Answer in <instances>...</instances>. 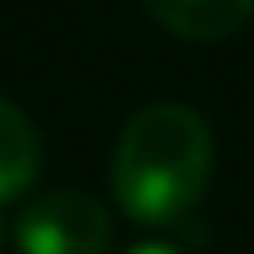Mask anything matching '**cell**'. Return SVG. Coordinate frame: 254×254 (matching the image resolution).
Masks as SVG:
<instances>
[{
    "label": "cell",
    "instance_id": "cell-1",
    "mask_svg": "<svg viewBox=\"0 0 254 254\" xmlns=\"http://www.w3.org/2000/svg\"><path fill=\"white\" fill-rule=\"evenodd\" d=\"M214 170V138L188 103H152L129 116L112 156L116 205L143 228L183 223Z\"/></svg>",
    "mask_w": 254,
    "mask_h": 254
},
{
    "label": "cell",
    "instance_id": "cell-2",
    "mask_svg": "<svg viewBox=\"0 0 254 254\" xmlns=\"http://www.w3.org/2000/svg\"><path fill=\"white\" fill-rule=\"evenodd\" d=\"M18 254H103L112 246V214L85 192H49L13 219Z\"/></svg>",
    "mask_w": 254,
    "mask_h": 254
},
{
    "label": "cell",
    "instance_id": "cell-3",
    "mask_svg": "<svg viewBox=\"0 0 254 254\" xmlns=\"http://www.w3.org/2000/svg\"><path fill=\"white\" fill-rule=\"evenodd\" d=\"M250 0H147V18L183 40H228L250 22Z\"/></svg>",
    "mask_w": 254,
    "mask_h": 254
},
{
    "label": "cell",
    "instance_id": "cell-4",
    "mask_svg": "<svg viewBox=\"0 0 254 254\" xmlns=\"http://www.w3.org/2000/svg\"><path fill=\"white\" fill-rule=\"evenodd\" d=\"M36 170H40L36 129L9 98H0V205L22 196L36 183Z\"/></svg>",
    "mask_w": 254,
    "mask_h": 254
},
{
    "label": "cell",
    "instance_id": "cell-5",
    "mask_svg": "<svg viewBox=\"0 0 254 254\" xmlns=\"http://www.w3.org/2000/svg\"><path fill=\"white\" fill-rule=\"evenodd\" d=\"M121 254H183V250L170 246V241H134L129 250H121Z\"/></svg>",
    "mask_w": 254,
    "mask_h": 254
}]
</instances>
